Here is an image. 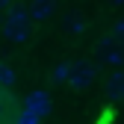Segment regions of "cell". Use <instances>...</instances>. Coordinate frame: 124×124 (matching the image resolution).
Returning <instances> with one entry per match:
<instances>
[{
    "mask_svg": "<svg viewBox=\"0 0 124 124\" xmlns=\"http://www.w3.org/2000/svg\"><path fill=\"white\" fill-rule=\"evenodd\" d=\"M33 15H30V9L24 3H12L3 15V36L12 41V44H27L30 39H33Z\"/></svg>",
    "mask_w": 124,
    "mask_h": 124,
    "instance_id": "cell-1",
    "label": "cell"
},
{
    "mask_svg": "<svg viewBox=\"0 0 124 124\" xmlns=\"http://www.w3.org/2000/svg\"><path fill=\"white\" fill-rule=\"evenodd\" d=\"M95 74H98V68L92 65V62H77V65H71V74H68V80H65V83H68L74 92H83V89L92 86Z\"/></svg>",
    "mask_w": 124,
    "mask_h": 124,
    "instance_id": "cell-2",
    "label": "cell"
},
{
    "mask_svg": "<svg viewBox=\"0 0 124 124\" xmlns=\"http://www.w3.org/2000/svg\"><path fill=\"white\" fill-rule=\"evenodd\" d=\"M24 106L27 109H33L36 115H50V109H53V101H50V95L44 89H36V92H30L27 95V101H24Z\"/></svg>",
    "mask_w": 124,
    "mask_h": 124,
    "instance_id": "cell-3",
    "label": "cell"
},
{
    "mask_svg": "<svg viewBox=\"0 0 124 124\" xmlns=\"http://www.w3.org/2000/svg\"><path fill=\"white\" fill-rule=\"evenodd\" d=\"M103 98L106 101H124V68H115L103 80Z\"/></svg>",
    "mask_w": 124,
    "mask_h": 124,
    "instance_id": "cell-4",
    "label": "cell"
},
{
    "mask_svg": "<svg viewBox=\"0 0 124 124\" xmlns=\"http://www.w3.org/2000/svg\"><path fill=\"white\" fill-rule=\"evenodd\" d=\"M27 9H30V15H33V21H47L56 12V0H30Z\"/></svg>",
    "mask_w": 124,
    "mask_h": 124,
    "instance_id": "cell-5",
    "label": "cell"
},
{
    "mask_svg": "<svg viewBox=\"0 0 124 124\" xmlns=\"http://www.w3.org/2000/svg\"><path fill=\"white\" fill-rule=\"evenodd\" d=\"M15 121V101H12V89L0 86V124H12Z\"/></svg>",
    "mask_w": 124,
    "mask_h": 124,
    "instance_id": "cell-6",
    "label": "cell"
},
{
    "mask_svg": "<svg viewBox=\"0 0 124 124\" xmlns=\"http://www.w3.org/2000/svg\"><path fill=\"white\" fill-rule=\"evenodd\" d=\"M101 62H103V65H124V47H112V44H103Z\"/></svg>",
    "mask_w": 124,
    "mask_h": 124,
    "instance_id": "cell-7",
    "label": "cell"
},
{
    "mask_svg": "<svg viewBox=\"0 0 124 124\" xmlns=\"http://www.w3.org/2000/svg\"><path fill=\"white\" fill-rule=\"evenodd\" d=\"M121 41H124V18H118L109 27V33L103 36V44H121Z\"/></svg>",
    "mask_w": 124,
    "mask_h": 124,
    "instance_id": "cell-8",
    "label": "cell"
},
{
    "mask_svg": "<svg viewBox=\"0 0 124 124\" xmlns=\"http://www.w3.org/2000/svg\"><path fill=\"white\" fill-rule=\"evenodd\" d=\"M12 124H41V115H36L33 109H27V106H21V109L15 112V121Z\"/></svg>",
    "mask_w": 124,
    "mask_h": 124,
    "instance_id": "cell-9",
    "label": "cell"
},
{
    "mask_svg": "<svg viewBox=\"0 0 124 124\" xmlns=\"http://www.w3.org/2000/svg\"><path fill=\"white\" fill-rule=\"evenodd\" d=\"M71 65H74V62H68V59H65V62H59V65L53 68V74H50V80H53V83H65V80H68V74H71Z\"/></svg>",
    "mask_w": 124,
    "mask_h": 124,
    "instance_id": "cell-10",
    "label": "cell"
},
{
    "mask_svg": "<svg viewBox=\"0 0 124 124\" xmlns=\"http://www.w3.org/2000/svg\"><path fill=\"white\" fill-rule=\"evenodd\" d=\"M65 30H68V33H74V36H80L83 30H86V18H83V15H68Z\"/></svg>",
    "mask_w": 124,
    "mask_h": 124,
    "instance_id": "cell-11",
    "label": "cell"
},
{
    "mask_svg": "<svg viewBox=\"0 0 124 124\" xmlns=\"http://www.w3.org/2000/svg\"><path fill=\"white\" fill-rule=\"evenodd\" d=\"M0 86L3 89L15 86V71H12V65H6V62H0Z\"/></svg>",
    "mask_w": 124,
    "mask_h": 124,
    "instance_id": "cell-12",
    "label": "cell"
},
{
    "mask_svg": "<svg viewBox=\"0 0 124 124\" xmlns=\"http://www.w3.org/2000/svg\"><path fill=\"white\" fill-rule=\"evenodd\" d=\"M12 6V0H0V18H3V15H6V9Z\"/></svg>",
    "mask_w": 124,
    "mask_h": 124,
    "instance_id": "cell-13",
    "label": "cell"
}]
</instances>
